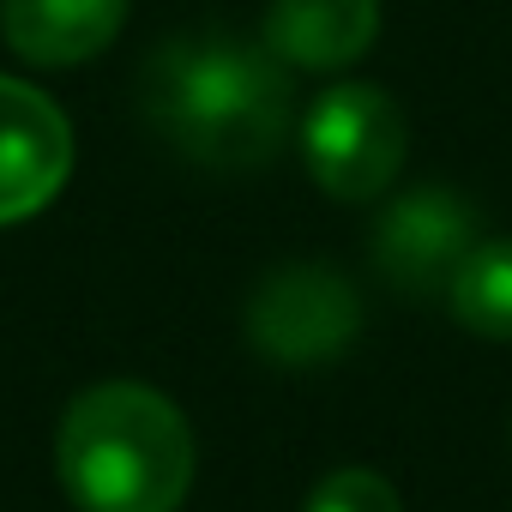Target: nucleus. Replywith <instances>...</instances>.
<instances>
[{"mask_svg":"<svg viewBox=\"0 0 512 512\" xmlns=\"http://www.w3.org/2000/svg\"><path fill=\"white\" fill-rule=\"evenodd\" d=\"M139 121L193 169H266L296 127L290 67L235 31H187L145 55Z\"/></svg>","mask_w":512,"mask_h":512,"instance_id":"f257e3e1","label":"nucleus"},{"mask_svg":"<svg viewBox=\"0 0 512 512\" xmlns=\"http://www.w3.org/2000/svg\"><path fill=\"white\" fill-rule=\"evenodd\" d=\"M55 470L79 512H181L193 488V428L157 386L97 380L61 416Z\"/></svg>","mask_w":512,"mask_h":512,"instance_id":"f03ea898","label":"nucleus"},{"mask_svg":"<svg viewBox=\"0 0 512 512\" xmlns=\"http://www.w3.org/2000/svg\"><path fill=\"white\" fill-rule=\"evenodd\" d=\"M241 326L247 350L272 368H326L362 338V290L338 266L296 260L253 284Z\"/></svg>","mask_w":512,"mask_h":512,"instance_id":"7ed1b4c3","label":"nucleus"},{"mask_svg":"<svg viewBox=\"0 0 512 512\" xmlns=\"http://www.w3.org/2000/svg\"><path fill=\"white\" fill-rule=\"evenodd\" d=\"M410 151L404 109L380 85H332L302 115V163L332 199H380Z\"/></svg>","mask_w":512,"mask_h":512,"instance_id":"20e7f679","label":"nucleus"},{"mask_svg":"<svg viewBox=\"0 0 512 512\" xmlns=\"http://www.w3.org/2000/svg\"><path fill=\"white\" fill-rule=\"evenodd\" d=\"M482 241V217L458 187L422 181L380 205L374 217V272L410 302H446L464 253Z\"/></svg>","mask_w":512,"mask_h":512,"instance_id":"39448f33","label":"nucleus"},{"mask_svg":"<svg viewBox=\"0 0 512 512\" xmlns=\"http://www.w3.org/2000/svg\"><path fill=\"white\" fill-rule=\"evenodd\" d=\"M73 175V127L55 97L0 73V229L37 217Z\"/></svg>","mask_w":512,"mask_h":512,"instance_id":"423d86ee","label":"nucleus"},{"mask_svg":"<svg viewBox=\"0 0 512 512\" xmlns=\"http://www.w3.org/2000/svg\"><path fill=\"white\" fill-rule=\"evenodd\" d=\"M127 25V0H0V37L31 67H79Z\"/></svg>","mask_w":512,"mask_h":512,"instance_id":"0eeeda50","label":"nucleus"},{"mask_svg":"<svg viewBox=\"0 0 512 512\" xmlns=\"http://www.w3.org/2000/svg\"><path fill=\"white\" fill-rule=\"evenodd\" d=\"M380 37V0H272L266 49L302 73H338Z\"/></svg>","mask_w":512,"mask_h":512,"instance_id":"6e6552de","label":"nucleus"},{"mask_svg":"<svg viewBox=\"0 0 512 512\" xmlns=\"http://www.w3.org/2000/svg\"><path fill=\"white\" fill-rule=\"evenodd\" d=\"M446 308L464 332L512 344V235H482L446 290Z\"/></svg>","mask_w":512,"mask_h":512,"instance_id":"1a4fd4ad","label":"nucleus"},{"mask_svg":"<svg viewBox=\"0 0 512 512\" xmlns=\"http://www.w3.org/2000/svg\"><path fill=\"white\" fill-rule=\"evenodd\" d=\"M302 512H404V500H398V488H392L380 470L350 464V470L320 476Z\"/></svg>","mask_w":512,"mask_h":512,"instance_id":"9d476101","label":"nucleus"}]
</instances>
